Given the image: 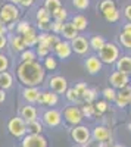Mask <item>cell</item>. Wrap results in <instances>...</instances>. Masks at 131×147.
Wrapping results in <instances>:
<instances>
[{
	"label": "cell",
	"instance_id": "obj_36",
	"mask_svg": "<svg viewBox=\"0 0 131 147\" xmlns=\"http://www.w3.org/2000/svg\"><path fill=\"white\" fill-rule=\"evenodd\" d=\"M116 91L118 90H115L113 87H106V88H103L102 90V96H103V100H106V102H115V99H116Z\"/></svg>",
	"mask_w": 131,
	"mask_h": 147
},
{
	"label": "cell",
	"instance_id": "obj_25",
	"mask_svg": "<svg viewBox=\"0 0 131 147\" xmlns=\"http://www.w3.org/2000/svg\"><path fill=\"white\" fill-rule=\"evenodd\" d=\"M22 38L27 47H35L38 43V30L35 27H31L27 32L22 34Z\"/></svg>",
	"mask_w": 131,
	"mask_h": 147
},
{
	"label": "cell",
	"instance_id": "obj_43",
	"mask_svg": "<svg viewBox=\"0 0 131 147\" xmlns=\"http://www.w3.org/2000/svg\"><path fill=\"white\" fill-rule=\"evenodd\" d=\"M9 68H10V57L0 52V72L9 71Z\"/></svg>",
	"mask_w": 131,
	"mask_h": 147
},
{
	"label": "cell",
	"instance_id": "obj_2",
	"mask_svg": "<svg viewBox=\"0 0 131 147\" xmlns=\"http://www.w3.org/2000/svg\"><path fill=\"white\" fill-rule=\"evenodd\" d=\"M99 59L102 60L103 65H115L116 60L121 56V47L118 43L113 41H106V44L102 47V50L97 53Z\"/></svg>",
	"mask_w": 131,
	"mask_h": 147
},
{
	"label": "cell",
	"instance_id": "obj_13",
	"mask_svg": "<svg viewBox=\"0 0 131 147\" xmlns=\"http://www.w3.org/2000/svg\"><path fill=\"white\" fill-rule=\"evenodd\" d=\"M53 55L59 59V60H68L71 56H72V47H71V43L66 40H59L56 43V46L53 47Z\"/></svg>",
	"mask_w": 131,
	"mask_h": 147
},
{
	"label": "cell",
	"instance_id": "obj_27",
	"mask_svg": "<svg viewBox=\"0 0 131 147\" xmlns=\"http://www.w3.org/2000/svg\"><path fill=\"white\" fill-rule=\"evenodd\" d=\"M106 41L108 40H106L103 35H100V34H93V35L88 37L90 49H91V52H94V53H99L102 50V47L106 44Z\"/></svg>",
	"mask_w": 131,
	"mask_h": 147
},
{
	"label": "cell",
	"instance_id": "obj_33",
	"mask_svg": "<svg viewBox=\"0 0 131 147\" xmlns=\"http://www.w3.org/2000/svg\"><path fill=\"white\" fill-rule=\"evenodd\" d=\"M52 18L55 19V21H61V22H66V21H69V12H68V9L66 7H63V6H61L57 10H55L53 13H52Z\"/></svg>",
	"mask_w": 131,
	"mask_h": 147
},
{
	"label": "cell",
	"instance_id": "obj_47",
	"mask_svg": "<svg viewBox=\"0 0 131 147\" xmlns=\"http://www.w3.org/2000/svg\"><path fill=\"white\" fill-rule=\"evenodd\" d=\"M62 27H63V22H61V21H52V32L53 34H61V30H62Z\"/></svg>",
	"mask_w": 131,
	"mask_h": 147
},
{
	"label": "cell",
	"instance_id": "obj_6",
	"mask_svg": "<svg viewBox=\"0 0 131 147\" xmlns=\"http://www.w3.org/2000/svg\"><path fill=\"white\" fill-rule=\"evenodd\" d=\"M62 118L63 121L66 122L68 125L71 127H75V125H80L84 116H82V112H81V107H78L77 105H69L63 109L62 112Z\"/></svg>",
	"mask_w": 131,
	"mask_h": 147
},
{
	"label": "cell",
	"instance_id": "obj_41",
	"mask_svg": "<svg viewBox=\"0 0 131 147\" xmlns=\"http://www.w3.org/2000/svg\"><path fill=\"white\" fill-rule=\"evenodd\" d=\"M93 105H94V110H96V115H103L105 112H108V109H109L108 102H106V100H96Z\"/></svg>",
	"mask_w": 131,
	"mask_h": 147
},
{
	"label": "cell",
	"instance_id": "obj_55",
	"mask_svg": "<svg viewBox=\"0 0 131 147\" xmlns=\"http://www.w3.org/2000/svg\"><path fill=\"white\" fill-rule=\"evenodd\" d=\"M127 128H128V131H130V134H131V122H128V125H127Z\"/></svg>",
	"mask_w": 131,
	"mask_h": 147
},
{
	"label": "cell",
	"instance_id": "obj_48",
	"mask_svg": "<svg viewBox=\"0 0 131 147\" xmlns=\"http://www.w3.org/2000/svg\"><path fill=\"white\" fill-rule=\"evenodd\" d=\"M122 15L127 19V22H131V3H127L122 9Z\"/></svg>",
	"mask_w": 131,
	"mask_h": 147
},
{
	"label": "cell",
	"instance_id": "obj_4",
	"mask_svg": "<svg viewBox=\"0 0 131 147\" xmlns=\"http://www.w3.org/2000/svg\"><path fill=\"white\" fill-rule=\"evenodd\" d=\"M71 138L78 146H88L91 143V131L86 125H75L71 128Z\"/></svg>",
	"mask_w": 131,
	"mask_h": 147
},
{
	"label": "cell",
	"instance_id": "obj_5",
	"mask_svg": "<svg viewBox=\"0 0 131 147\" xmlns=\"http://www.w3.org/2000/svg\"><path fill=\"white\" fill-rule=\"evenodd\" d=\"M62 121H63L62 112L56 107H47L41 113V122L47 128H57L62 124Z\"/></svg>",
	"mask_w": 131,
	"mask_h": 147
},
{
	"label": "cell",
	"instance_id": "obj_29",
	"mask_svg": "<svg viewBox=\"0 0 131 147\" xmlns=\"http://www.w3.org/2000/svg\"><path fill=\"white\" fill-rule=\"evenodd\" d=\"M118 44L125 52H131V34L120 31V34H118Z\"/></svg>",
	"mask_w": 131,
	"mask_h": 147
},
{
	"label": "cell",
	"instance_id": "obj_56",
	"mask_svg": "<svg viewBox=\"0 0 131 147\" xmlns=\"http://www.w3.org/2000/svg\"><path fill=\"white\" fill-rule=\"evenodd\" d=\"M111 147H124V146H122V144H112Z\"/></svg>",
	"mask_w": 131,
	"mask_h": 147
},
{
	"label": "cell",
	"instance_id": "obj_12",
	"mask_svg": "<svg viewBox=\"0 0 131 147\" xmlns=\"http://www.w3.org/2000/svg\"><path fill=\"white\" fill-rule=\"evenodd\" d=\"M109 84L115 90H122V88L127 87V85L131 84V78H130V75H127V74H122V72L115 69L109 75Z\"/></svg>",
	"mask_w": 131,
	"mask_h": 147
},
{
	"label": "cell",
	"instance_id": "obj_20",
	"mask_svg": "<svg viewBox=\"0 0 131 147\" xmlns=\"http://www.w3.org/2000/svg\"><path fill=\"white\" fill-rule=\"evenodd\" d=\"M103 19L106 22H109V24H116V22H120L121 18H122V12L118 9V6H113V7H109V9H106L103 12H100Z\"/></svg>",
	"mask_w": 131,
	"mask_h": 147
},
{
	"label": "cell",
	"instance_id": "obj_42",
	"mask_svg": "<svg viewBox=\"0 0 131 147\" xmlns=\"http://www.w3.org/2000/svg\"><path fill=\"white\" fill-rule=\"evenodd\" d=\"M71 3H72V6H74L77 10H80V12L87 10V9L90 7V5H91L90 0H71Z\"/></svg>",
	"mask_w": 131,
	"mask_h": 147
},
{
	"label": "cell",
	"instance_id": "obj_40",
	"mask_svg": "<svg viewBox=\"0 0 131 147\" xmlns=\"http://www.w3.org/2000/svg\"><path fill=\"white\" fill-rule=\"evenodd\" d=\"M47 10L53 13L55 10H57L59 7L62 6V0H44V5H43Z\"/></svg>",
	"mask_w": 131,
	"mask_h": 147
},
{
	"label": "cell",
	"instance_id": "obj_11",
	"mask_svg": "<svg viewBox=\"0 0 131 147\" xmlns=\"http://www.w3.org/2000/svg\"><path fill=\"white\" fill-rule=\"evenodd\" d=\"M21 147H49V141L43 134H25L21 138Z\"/></svg>",
	"mask_w": 131,
	"mask_h": 147
},
{
	"label": "cell",
	"instance_id": "obj_22",
	"mask_svg": "<svg viewBox=\"0 0 131 147\" xmlns=\"http://www.w3.org/2000/svg\"><path fill=\"white\" fill-rule=\"evenodd\" d=\"M115 69L122 74H127V75H131V55H121L115 63Z\"/></svg>",
	"mask_w": 131,
	"mask_h": 147
},
{
	"label": "cell",
	"instance_id": "obj_54",
	"mask_svg": "<svg viewBox=\"0 0 131 147\" xmlns=\"http://www.w3.org/2000/svg\"><path fill=\"white\" fill-rule=\"evenodd\" d=\"M9 3H14V5H16V6H19V3L22 2V0H7Z\"/></svg>",
	"mask_w": 131,
	"mask_h": 147
},
{
	"label": "cell",
	"instance_id": "obj_8",
	"mask_svg": "<svg viewBox=\"0 0 131 147\" xmlns=\"http://www.w3.org/2000/svg\"><path fill=\"white\" fill-rule=\"evenodd\" d=\"M47 80V88L55 91L56 94H65V91L69 88V82L68 80L63 77V75H59V74H56V75H50Z\"/></svg>",
	"mask_w": 131,
	"mask_h": 147
},
{
	"label": "cell",
	"instance_id": "obj_59",
	"mask_svg": "<svg viewBox=\"0 0 131 147\" xmlns=\"http://www.w3.org/2000/svg\"><path fill=\"white\" fill-rule=\"evenodd\" d=\"M130 106H131V102H130Z\"/></svg>",
	"mask_w": 131,
	"mask_h": 147
},
{
	"label": "cell",
	"instance_id": "obj_32",
	"mask_svg": "<svg viewBox=\"0 0 131 147\" xmlns=\"http://www.w3.org/2000/svg\"><path fill=\"white\" fill-rule=\"evenodd\" d=\"M65 99H66V102L69 103V105H78V103H81V97L78 96V93L75 91V88L74 87H69L66 91H65Z\"/></svg>",
	"mask_w": 131,
	"mask_h": 147
},
{
	"label": "cell",
	"instance_id": "obj_46",
	"mask_svg": "<svg viewBox=\"0 0 131 147\" xmlns=\"http://www.w3.org/2000/svg\"><path fill=\"white\" fill-rule=\"evenodd\" d=\"M113 6H116L115 0H102V2L99 3V10L103 12V10L109 9V7H113Z\"/></svg>",
	"mask_w": 131,
	"mask_h": 147
},
{
	"label": "cell",
	"instance_id": "obj_9",
	"mask_svg": "<svg viewBox=\"0 0 131 147\" xmlns=\"http://www.w3.org/2000/svg\"><path fill=\"white\" fill-rule=\"evenodd\" d=\"M82 65H84V69L87 71L88 75H99L103 69V63L102 60L99 59L97 53H93V55H87L84 56V60H82Z\"/></svg>",
	"mask_w": 131,
	"mask_h": 147
},
{
	"label": "cell",
	"instance_id": "obj_44",
	"mask_svg": "<svg viewBox=\"0 0 131 147\" xmlns=\"http://www.w3.org/2000/svg\"><path fill=\"white\" fill-rule=\"evenodd\" d=\"M74 88H75V91L78 93V96L82 99V96L86 94V91H87V88H88V85H87V82H84V81H80V82H77V84L74 85Z\"/></svg>",
	"mask_w": 131,
	"mask_h": 147
},
{
	"label": "cell",
	"instance_id": "obj_52",
	"mask_svg": "<svg viewBox=\"0 0 131 147\" xmlns=\"http://www.w3.org/2000/svg\"><path fill=\"white\" fill-rule=\"evenodd\" d=\"M9 31H7V27L5 25V24L0 21V35H7Z\"/></svg>",
	"mask_w": 131,
	"mask_h": 147
},
{
	"label": "cell",
	"instance_id": "obj_39",
	"mask_svg": "<svg viewBox=\"0 0 131 147\" xmlns=\"http://www.w3.org/2000/svg\"><path fill=\"white\" fill-rule=\"evenodd\" d=\"M82 100H84L86 103H94L97 100V90L96 88H87L86 94L82 96Z\"/></svg>",
	"mask_w": 131,
	"mask_h": 147
},
{
	"label": "cell",
	"instance_id": "obj_31",
	"mask_svg": "<svg viewBox=\"0 0 131 147\" xmlns=\"http://www.w3.org/2000/svg\"><path fill=\"white\" fill-rule=\"evenodd\" d=\"M32 60H38L34 47H27L25 50L19 53V62H32Z\"/></svg>",
	"mask_w": 131,
	"mask_h": 147
},
{
	"label": "cell",
	"instance_id": "obj_3",
	"mask_svg": "<svg viewBox=\"0 0 131 147\" xmlns=\"http://www.w3.org/2000/svg\"><path fill=\"white\" fill-rule=\"evenodd\" d=\"M21 18V7L14 5V3H3L0 6V21H2L5 25H9V24H15L18 22Z\"/></svg>",
	"mask_w": 131,
	"mask_h": 147
},
{
	"label": "cell",
	"instance_id": "obj_21",
	"mask_svg": "<svg viewBox=\"0 0 131 147\" xmlns=\"http://www.w3.org/2000/svg\"><path fill=\"white\" fill-rule=\"evenodd\" d=\"M91 138L96 140L97 143H106L109 138H111V132L109 129L103 127V125H96L91 131Z\"/></svg>",
	"mask_w": 131,
	"mask_h": 147
},
{
	"label": "cell",
	"instance_id": "obj_7",
	"mask_svg": "<svg viewBox=\"0 0 131 147\" xmlns=\"http://www.w3.org/2000/svg\"><path fill=\"white\" fill-rule=\"evenodd\" d=\"M7 132L14 138H22L27 134V122L21 116H14L7 121Z\"/></svg>",
	"mask_w": 131,
	"mask_h": 147
},
{
	"label": "cell",
	"instance_id": "obj_17",
	"mask_svg": "<svg viewBox=\"0 0 131 147\" xmlns=\"http://www.w3.org/2000/svg\"><path fill=\"white\" fill-rule=\"evenodd\" d=\"M40 91H41L40 87H22L21 97H22V100L28 105H37Z\"/></svg>",
	"mask_w": 131,
	"mask_h": 147
},
{
	"label": "cell",
	"instance_id": "obj_37",
	"mask_svg": "<svg viewBox=\"0 0 131 147\" xmlns=\"http://www.w3.org/2000/svg\"><path fill=\"white\" fill-rule=\"evenodd\" d=\"M81 112H82V116L87 118V119H93L96 116V110H94V105L93 103H86L84 106L81 107Z\"/></svg>",
	"mask_w": 131,
	"mask_h": 147
},
{
	"label": "cell",
	"instance_id": "obj_1",
	"mask_svg": "<svg viewBox=\"0 0 131 147\" xmlns=\"http://www.w3.org/2000/svg\"><path fill=\"white\" fill-rule=\"evenodd\" d=\"M47 71L43 68L40 60L32 62H19L15 69L18 82L22 87H40L47 78Z\"/></svg>",
	"mask_w": 131,
	"mask_h": 147
},
{
	"label": "cell",
	"instance_id": "obj_50",
	"mask_svg": "<svg viewBox=\"0 0 131 147\" xmlns=\"http://www.w3.org/2000/svg\"><path fill=\"white\" fill-rule=\"evenodd\" d=\"M7 49V35H0V52Z\"/></svg>",
	"mask_w": 131,
	"mask_h": 147
},
{
	"label": "cell",
	"instance_id": "obj_19",
	"mask_svg": "<svg viewBox=\"0 0 131 147\" xmlns=\"http://www.w3.org/2000/svg\"><path fill=\"white\" fill-rule=\"evenodd\" d=\"M69 22L75 27V30L78 32H84L88 28V18L82 13H75L69 18Z\"/></svg>",
	"mask_w": 131,
	"mask_h": 147
},
{
	"label": "cell",
	"instance_id": "obj_34",
	"mask_svg": "<svg viewBox=\"0 0 131 147\" xmlns=\"http://www.w3.org/2000/svg\"><path fill=\"white\" fill-rule=\"evenodd\" d=\"M35 21L37 22H50L52 21V13L44 6L38 7L37 12H35Z\"/></svg>",
	"mask_w": 131,
	"mask_h": 147
},
{
	"label": "cell",
	"instance_id": "obj_49",
	"mask_svg": "<svg viewBox=\"0 0 131 147\" xmlns=\"http://www.w3.org/2000/svg\"><path fill=\"white\" fill-rule=\"evenodd\" d=\"M34 2H35V0H22V2L19 3V7H24V9H30V7H32Z\"/></svg>",
	"mask_w": 131,
	"mask_h": 147
},
{
	"label": "cell",
	"instance_id": "obj_61",
	"mask_svg": "<svg viewBox=\"0 0 131 147\" xmlns=\"http://www.w3.org/2000/svg\"><path fill=\"white\" fill-rule=\"evenodd\" d=\"M130 78H131V75H130Z\"/></svg>",
	"mask_w": 131,
	"mask_h": 147
},
{
	"label": "cell",
	"instance_id": "obj_38",
	"mask_svg": "<svg viewBox=\"0 0 131 147\" xmlns=\"http://www.w3.org/2000/svg\"><path fill=\"white\" fill-rule=\"evenodd\" d=\"M31 27H32V25H31V22H28V21H25V19H21V21H18V22H16L15 32H16V34H19V35H22L24 32H27Z\"/></svg>",
	"mask_w": 131,
	"mask_h": 147
},
{
	"label": "cell",
	"instance_id": "obj_28",
	"mask_svg": "<svg viewBox=\"0 0 131 147\" xmlns=\"http://www.w3.org/2000/svg\"><path fill=\"white\" fill-rule=\"evenodd\" d=\"M41 65H43V68H44L46 71L53 72V71H56L57 66H59V59H57L53 53H50L49 56H46V57L41 60Z\"/></svg>",
	"mask_w": 131,
	"mask_h": 147
},
{
	"label": "cell",
	"instance_id": "obj_45",
	"mask_svg": "<svg viewBox=\"0 0 131 147\" xmlns=\"http://www.w3.org/2000/svg\"><path fill=\"white\" fill-rule=\"evenodd\" d=\"M37 28L40 32H50L52 31V21L50 22H37Z\"/></svg>",
	"mask_w": 131,
	"mask_h": 147
},
{
	"label": "cell",
	"instance_id": "obj_58",
	"mask_svg": "<svg viewBox=\"0 0 131 147\" xmlns=\"http://www.w3.org/2000/svg\"><path fill=\"white\" fill-rule=\"evenodd\" d=\"M130 115H131V109H130Z\"/></svg>",
	"mask_w": 131,
	"mask_h": 147
},
{
	"label": "cell",
	"instance_id": "obj_14",
	"mask_svg": "<svg viewBox=\"0 0 131 147\" xmlns=\"http://www.w3.org/2000/svg\"><path fill=\"white\" fill-rule=\"evenodd\" d=\"M57 103H59V94H56L55 91H52V90H49V88L40 91L37 105H40V106H47V107H55Z\"/></svg>",
	"mask_w": 131,
	"mask_h": 147
},
{
	"label": "cell",
	"instance_id": "obj_24",
	"mask_svg": "<svg viewBox=\"0 0 131 147\" xmlns=\"http://www.w3.org/2000/svg\"><path fill=\"white\" fill-rule=\"evenodd\" d=\"M61 40V37H59L57 34H53L52 31L50 32H40L38 34V43L47 46V47H50L52 50H53V47L56 46V43Z\"/></svg>",
	"mask_w": 131,
	"mask_h": 147
},
{
	"label": "cell",
	"instance_id": "obj_60",
	"mask_svg": "<svg viewBox=\"0 0 131 147\" xmlns=\"http://www.w3.org/2000/svg\"><path fill=\"white\" fill-rule=\"evenodd\" d=\"M0 105H2V102H0Z\"/></svg>",
	"mask_w": 131,
	"mask_h": 147
},
{
	"label": "cell",
	"instance_id": "obj_18",
	"mask_svg": "<svg viewBox=\"0 0 131 147\" xmlns=\"http://www.w3.org/2000/svg\"><path fill=\"white\" fill-rule=\"evenodd\" d=\"M19 116L25 121V122H31L38 119V109L35 107V105H28L24 103L19 109Z\"/></svg>",
	"mask_w": 131,
	"mask_h": 147
},
{
	"label": "cell",
	"instance_id": "obj_15",
	"mask_svg": "<svg viewBox=\"0 0 131 147\" xmlns=\"http://www.w3.org/2000/svg\"><path fill=\"white\" fill-rule=\"evenodd\" d=\"M7 47L10 49V52L15 53V55H19L22 50H25V49H27L25 43H24L22 35H19L16 32H9L7 34Z\"/></svg>",
	"mask_w": 131,
	"mask_h": 147
},
{
	"label": "cell",
	"instance_id": "obj_16",
	"mask_svg": "<svg viewBox=\"0 0 131 147\" xmlns=\"http://www.w3.org/2000/svg\"><path fill=\"white\" fill-rule=\"evenodd\" d=\"M130 102H131V84L127 85L125 88L116 91V99L113 103L118 109H125L127 106H130Z\"/></svg>",
	"mask_w": 131,
	"mask_h": 147
},
{
	"label": "cell",
	"instance_id": "obj_35",
	"mask_svg": "<svg viewBox=\"0 0 131 147\" xmlns=\"http://www.w3.org/2000/svg\"><path fill=\"white\" fill-rule=\"evenodd\" d=\"M34 50H35V55H37V59H41V60L52 53V49L41 44V43H37V46L34 47Z\"/></svg>",
	"mask_w": 131,
	"mask_h": 147
},
{
	"label": "cell",
	"instance_id": "obj_26",
	"mask_svg": "<svg viewBox=\"0 0 131 147\" xmlns=\"http://www.w3.org/2000/svg\"><path fill=\"white\" fill-rule=\"evenodd\" d=\"M14 84H15V75L10 71L0 72V88L7 91L14 87Z\"/></svg>",
	"mask_w": 131,
	"mask_h": 147
},
{
	"label": "cell",
	"instance_id": "obj_10",
	"mask_svg": "<svg viewBox=\"0 0 131 147\" xmlns=\"http://www.w3.org/2000/svg\"><path fill=\"white\" fill-rule=\"evenodd\" d=\"M69 43H71V47H72V53H75L78 56H87L91 52L88 37H86V35H77L75 38L71 40Z\"/></svg>",
	"mask_w": 131,
	"mask_h": 147
},
{
	"label": "cell",
	"instance_id": "obj_30",
	"mask_svg": "<svg viewBox=\"0 0 131 147\" xmlns=\"http://www.w3.org/2000/svg\"><path fill=\"white\" fill-rule=\"evenodd\" d=\"M44 125L40 119L27 122V134H43Z\"/></svg>",
	"mask_w": 131,
	"mask_h": 147
},
{
	"label": "cell",
	"instance_id": "obj_23",
	"mask_svg": "<svg viewBox=\"0 0 131 147\" xmlns=\"http://www.w3.org/2000/svg\"><path fill=\"white\" fill-rule=\"evenodd\" d=\"M77 35H80V32L75 30V27L71 24L69 21L63 22V27L61 30V34H59V37H61L62 40H66V41H71V40H74Z\"/></svg>",
	"mask_w": 131,
	"mask_h": 147
},
{
	"label": "cell",
	"instance_id": "obj_53",
	"mask_svg": "<svg viewBox=\"0 0 131 147\" xmlns=\"http://www.w3.org/2000/svg\"><path fill=\"white\" fill-rule=\"evenodd\" d=\"M5 100H6V91H5V90H2V88H0V102L3 103Z\"/></svg>",
	"mask_w": 131,
	"mask_h": 147
},
{
	"label": "cell",
	"instance_id": "obj_57",
	"mask_svg": "<svg viewBox=\"0 0 131 147\" xmlns=\"http://www.w3.org/2000/svg\"><path fill=\"white\" fill-rule=\"evenodd\" d=\"M77 147H87V146H77Z\"/></svg>",
	"mask_w": 131,
	"mask_h": 147
},
{
	"label": "cell",
	"instance_id": "obj_51",
	"mask_svg": "<svg viewBox=\"0 0 131 147\" xmlns=\"http://www.w3.org/2000/svg\"><path fill=\"white\" fill-rule=\"evenodd\" d=\"M121 31L127 32V34H131V22H125L122 25V28H121Z\"/></svg>",
	"mask_w": 131,
	"mask_h": 147
}]
</instances>
